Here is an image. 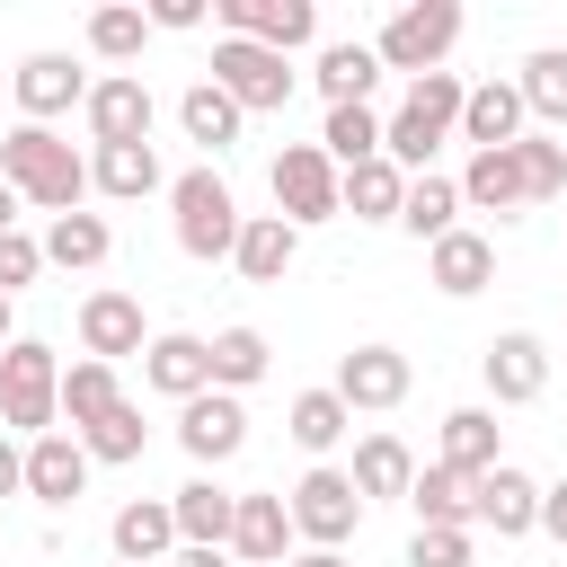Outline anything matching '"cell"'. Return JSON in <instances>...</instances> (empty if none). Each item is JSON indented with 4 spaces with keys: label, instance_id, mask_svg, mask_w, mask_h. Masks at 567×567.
Returning a JSON list of instances; mask_svg holds the SVG:
<instances>
[{
    "label": "cell",
    "instance_id": "5",
    "mask_svg": "<svg viewBox=\"0 0 567 567\" xmlns=\"http://www.w3.org/2000/svg\"><path fill=\"white\" fill-rule=\"evenodd\" d=\"M452 44H461V0H408V9H390V18H381V35H372L381 71H408V80L443 71V62H452Z\"/></svg>",
    "mask_w": 567,
    "mask_h": 567
},
{
    "label": "cell",
    "instance_id": "1",
    "mask_svg": "<svg viewBox=\"0 0 567 567\" xmlns=\"http://www.w3.org/2000/svg\"><path fill=\"white\" fill-rule=\"evenodd\" d=\"M0 177H9V195L18 204H35V213H80V195H89V159L53 133V124H9L0 133Z\"/></svg>",
    "mask_w": 567,
    "mask_h": 567
},
{
    "label": "cell",
    "instance_id": "51",
    "mask_svg": "<svg viewBox=\"0 0 567 567\" xmlns=\"http://www.w3.org/2000/svg\"><path fill=\"white\" fill-rule=\"evenodd\" d=\"M9 346H18V319H9V301H0V354H9Z\"/></svg>",
    "mask_w": 567,
    "mask_h": 567
},
{
    "label": "cell",
    "instance_id": "27",
    "mask_svg": "<svg viewBox=\"0 0 567 567\" xmlns=\"http://www.w3.org/2000/svg\"><path fill=\"white\" fill-rule=\"evenodd\" d=\"M89 186H97V195H115V204H142V195H159V186H168V168H159V151H151V142H115V151H89Z\"/></svg>",
    "mask_w": 567,
    "mask_h": 567
},
{
    "label": "cell",
    "instance_id": "9",
    "mask_svg": "<svg viewBox=\"0 0 567 567\" xmlns=\"http://www.w3.org/2000/svg\"><path fill=\"white\" fill-rule=\"evenodd\" d=\"M80 124H89V142H97V151H115V142H151V124H159V97L142 89V71H106V80H89V97H80Z\"/></svg>",
    "mask_w": 567,
    "mask_h": 567
},
{
    "label": "cell",
    "instance_id": "39",
    "mask_svg": "<svg viewBox=\"0 0 567 567\" xmlns=\"http://www.w3.org/2000/svg\"><path fill=\"white\" fill-rule=\"evenodd\" d=\"M142 44H151V18H142L133 0L89 9V53H97V62H142Z\"/></svg>",
    "mask_w": 567,
    "mask_h": 567
},
{
    "label": "cell",
    "instance_id": "17",
    "mask_svg": "<svg viewBox=\"0 0 567 567\" xmlns=\"http://www.w3.org/2000/svg\"><path fill=\"white\" fill-rule=\"evenodd\" d=\"M301 540H292V514H284V487H248L239 514H230V558L239 567H284Z\"/></svg>",
    "mask_w": 567,
    "mask_h": 567
},
{
    "label": "cell",
    "instance_id": "36",
    "mask_svg": "<svg viewBox=\"0 0 567 567\" xmlns=\"http://www.w3.org/2000/svg\"><path fill=\"white\" fill-rule=\"evenodd\" d=\"M177 124H186V142H204V151L221 159V151L239 142V124H248V115H239V106H230V97H221L213 80H195V89L177 97Z\"/></svg>",
    "mask_w": 567,
    "mask_h": 567
},
{
    "label": "cell",
    "instance_id": "10",
    "mask_svg": "<svg viewBox=\"0 0 567 567\" xmlns=\"http://www.w3.org/2000/svg\"><path fill=\"white\" fill-rule=\"evenodd\" d=\"M470 532H496V540H532L540 532V478L496 461L487 478H470Z\"/></svg>",
    "mask_w": 567,
    "mask_h": 567
},
{
    "label": "cell",
    "instance_id": "41",
    "mask_svg": "<svg viewBox=\"0 0 567 567\" xmlns=\"http://www.w3.org/2000/svg\"><path fill=\"white\" fill-rule=\"evenodd\" d=\"M408 505H416V523H452V532H470V478H461V470H443V461H425V470H416Z\"/></svg>",
    "mask_w": 567,
    "mask_h": 567
},
{
    "label": "cell",
    "instance_id": "33",
    "mask_svg": "<svg viewBox=\"0 0 567 567\" xmlns=\"http://www.w3.org/2000/svg\"><path fill=\"white\" fill-rule=\"evenodd\" d=\"M284 434H292V443H301L310 461H328V452H337V443L354 434V408H346L337 390H301V399L284 408Z\"/></svg>",
    "mask_w": 567,
    "mask_h": 567
},
{
    "label": "cell",
    "instance_id": "22",
    "mask_svg": "<svg viewBox=\"0 0 567 567\" xmlns=\"http://www.w3.org/2000/svg\"><path fill=\"white\" fill-rule=\"evenodd\" d=\"M142 390H159V399H195V390H213V354H204V337H186V328H168V337H151L142 346Z\"/></svg>",
    "mask_w": 567,
    "mask_h": 567
},
{
    "label": "cell",
    "instance_id": "16",
    "mask_svg": "<svg viewBox=\"0 0 567 567\" xmlns=\"http://www.w3.org/2000/svg\"><path fill=\"white\" fill-rule=\"evenodd\" d=\"M142 346H151L142 301L115 292V284H97V292L80 301V354H89V363H124V354H142Z\"/></svg>",
    "mask_w": 567,
    "mask_h": 567
},
{
    "label": "cell",
    "instance_id": "19",
    "mask_svg": "<svg viewBox=\"0 0 567 567\" xmlns=\"http://www.w3.org/2000/svg\"><path fill=\"white\" fill-rule=\"evenodd\" d=\"M523 133H532L523 89H514V80H470V97H461V142H470V151H514Z\"/></svg>",
    "mask_w": 567,
    "mask_h": 567
},
{
    "label": "cell",
    "instance_id": "15",
    "mask_svg": "<svg viewBox=\"0 0 567 567\" xmlns=\"http://www.w3.org/2000/svg\"><path fill=\"white\" fill-rule=\"evenodd\" d=\"M9 89H18V124H53V115H71L89 97V71L71 53H27L9 71Z\"/></svg>",
    "mask_w": 567,
    "mask_h": 567
},
{
    "label": "cell",
    "instance_id": "26",
    "mask_svg": "<svg viewBox=\"0 0 567 567\" xmlns=\"http://www.w3.org/2000/svg\"><path fill=\"white\" fill-rule=\"evenodd\" d=\"M292 257H301V230H292L284 213H248V221H239L230 266H239L248 284H284V275H292Z\"/></svg>",
    "mask_w": 567,
    "mask_h": 567
},
{
    "label": "cell",
    "instance_id": "47",
    "mask_svg": "<svg viewBox=\"0 0 567 567\" xmlns=\"http://www.w3.org/2000/svg\"><path fill=\"white\" fill-rule=\"evenodd\" d=\"M0 496H27V443L0 434Z\"/></svg>",
    "mask_w": 567,
    "mask_h": 567
},
{
    "label": "cell",
    "instance_id": "31",
    "mask_svg": "<svg viewBox=\"0 0 567 567\" xmlns=\"http://www.w3.org/2000/svg\"><path fill=\"white\" fill-rule=\"evenodd\" d=\"M514 89H523V115H532V133H558V124H567V44H540V53H523Z\"/></svg>",
    "mask_w": 567,
    "mask_h": 567
},
{
    "label": "cell",
    "instance_id": "40",
    "mask_svg": "<svg viewBox=\"0 0 567 567\" xmlns=\"http://www.w3.org/2000/svg\"><path fill=\"white\" fill-rule=\"evenodd\" d=\"M142 443H151V425H142V408H133V399H115V408H106V416L80 434V452H89V461H106V470L142 461Z\"/></svg>",
    "mask_w": 567,
    "mask_h": 567
},
{
    "label": "cell",
    "instance_id": "21",
    "mask_svg": "<svg viewBox=\"0 0 567 567\" xmlns=\"http://www.w3.org/2000/svg\"><path fill=\"white\" fill-rule=\"evenodd\" d=\"M106 549H115L124 567H168V558H177V514H168V496H133V505H115Z\"/></svg>",
    "mask_w": 567,
    "mask_h": 567
},
{
    "label": "cell",
    "instance_id": "43",
    "mask_svg": "<svg viewBox=\"0 0 567 567\" xmlns=\"http://www.w3.org/2000/svg\"><path fill=\"white\" fill-rule=\"evenodd\" d=\"M478 558V532H452V523H416L408 540V567H470Z\"/></svg>",
    "mask_w": 567,
    "mask_h": 567
},
{
    "label": "cell",
    "instance_id": "28",
    "mask_svg": "<svg viewBox=\"0 0 567 567\" xmlns=\"http://www.w3.org/2000/svg\"><path fill=\"white\" fill-rule=\"evenodd\" d=\"M443 470H461V478H487L496 461H505V434H496V408H452L443 416V452H434Z\"/></svg>",
    "mask_w": 567,
    "mask_h": 567
},
{
    "label": "cell",
    "instance_id": "24",
    "mask_svg": "<svg viewBox=\"0 0 567 567\" xmlns=\"http://www.w3.org/2000/svg\"><path fill=\"white\" fill-rule=\"evenodd\" d=\"M452 186H461V213H496V221H514V213L532 204V186H523V159H514V151H470V168H461Z\"/></svg>",
    "mask_w": 567,
    "mask_h": 567
},
{
    "label": "cell",
    "instance_id": "13",
    "mask_svg": "<svg viewBox=\"0 0 567 567\" xmlns=\"http://www.w3.org/2000/svg\"><path fill=\"white\" fill-rule=\"evenodd\" d=\"M177 443H186L195 470H221V461L248 452V408H239L230 390H195V399L177 408Z\"/></svg>",
    "mask_w": 567,
    "mask_h": 567
},
{
    "label": "cell",
    "instance_id": "20",
    "mask_svg": "<svg viewBox=\"0 0 567 567\" xmlns=\"http://www.w3.org/2000/svg\"><path fill=\"white\" fill-rule=\"evenodd\" d=\"M425 284H434L443 301H470V292H487V284H496V239H478L470 221H461V230H443V239L425 248Z\"/></svg>",
    "mask_w": 567,
    "mask_h": 567
},
{
    "label": "cell",
    "instance_id": "52",
    "mask_svg": "<svg viewBox=\"0 0 567 567\" xmlns=\"http://www.w3.org/2000/svg\"><path fill=\"white\" fill-rule=\"evenodd\" d=\"M115 567H124V558H115Z\"/></svg>",
    "mask_w": 567,
    "mask_h": 567
},
{
    "label": "cell",
    "instance_id": "42",
    "mask_svg": "<svg viewBox=\"0 0 567 567\" xmlns=\"http://www.w3.org/2000/svg\"><path fill=\"white\" fill-rule=\"evenodd\" d=\"M514 159H523V186H532V204L567 195V142H558V133H523V142H514Z\"/></svg>",
    "mask_w": 567,
    "mask_h": 567
},
{
    "label": "cell",
    "instance_id": "12",
    "mask_svg": "<svg viewBox=\"0 0 567 567\" xmlns=\"http://www.w3.org/2000/svg\"><path fill=\"white\" fill-rule=\"evenodd\" d=\"M328 390H337L354 416H381V408H399V399L416 390V372H408V354H399V346H346Z\"/></svg>",
    "mask_w": 567,
    "mask_h": 567
},
{
    "label": "cell",
    "instance_id": "44",
    "mask_svg": "<svg viewBox=\"0 0 567 567\" xmlns=\"http://www.w3.org/2000/svg\"><path fill=\"white\" fill-rule=\"evenodd\" d=\"M35 275H44V239L35 230H0V301H18Z\"/></svg>",
    "mask_w": 567,
    "mask_h": 567
},
{
    "label": "cell",
    "instance_id": "45",
    "mask_svg": "<svg viewBox=\"0 0 567 567\" xmlns=\"http://www.w3.org/2000/svg\"><path fill=\"white\" fill-rule=\"evenodd\" d=\"M142 18H151V35H195L204 27V0H151Z\"/></svg>",
    "mask_w": 567,
    "mask_h": 567
},
{
    "label": "cell",
    "instance_id": "6",
    "mask_svg": "<svg viewBox=\"0 0 567 567\" xmlns=\"http://www.w3.org/2000/svg\"><path fill=\"white\" fill-rule=\"evenodd\" d=\"M284 514H292V540H301V549H346V540L363 532V496H354V478L328 470V461L292 478Z\"/></svg>",
    "mask_w": 567,
    "mask_h": 567
},
{
    "label": "cell",
    "instance_id": "35",
    "mask_svg": "<svg viewBox=\"0 0 567 567\" xmlns=\"http://www.w3.org/2000/svg\"><path fill=\"white\" fill-rule=\"evenodd\" d=\"M399 230H408V239H425V248H434L443 230H461V186H452V177H434V168H425V177H408V195H399Z\"/></svg>",
    "mask_w": 567,
    "mask_h": 567
},
{
    "label": "cell",
    "instance_id": "3",
    "mask_svg": "<svg viewBox=\"0 0 567 567\" xmlns=\"http://www.w3.org/2000/svg\"><path fill=\"white\" fill-rule=\"evenodd\" d=\"M168 221H177V248L195 257V266H213V257H230L239 248V195H230V177L204 159V168H186V177H168Z\"/></svg>",
    "mask_w": 567,
    "mask_h": 567
},
{
    "label": "cell",
    "instance_id": "2",
    "mask_svg": "<svg viewBox=\"0 0 567 567\" xmlns=\"http://www.w3.org/2000/svg\"><path fill=\"white\" fill-rule=\"evenodd\" d=\"M461 97H470L461 71H425V80H408L399 115H381V159H390L399 177H425L434 151L461 133Z\"/></svg>",
    "mask_w": 567,
    "mask_h": 567
},
{
    "label": "cell",
    "instance_id": "34",
    "mask_svg": "<svg viewBox=\"0 0 567 567\" xmlns=\"http://www.w3.org/2000/svg\"><path fill=\"white\" fill-rule=\"evenodd\" d=\"M399 195H408V177H399L390 159L337 168V213H354V221H399Z\"/></svg>",
    "mask_w": 567,
    "mask_h": 567
},
{
    "label": "cell",
    "instance_id": "50",
    "mask_svg": "<svg viewBox=\"0 0 567 567\" xmlns=\"http://www.w3.org/2000/svg\"><path fill=\"white\" fill-rule=\"evenodd\" d=\"M0 230H18V195H9V177H0Z\"/></svg>",
    "mask_w": 567,
    "mask_h": 567
},
{
    "label": "cell",
    "instance_id": "48",
    "mask_svg": "<svg viewBox=\"0 0 567 567\" xmlns=\"http://www.w3.org/2000/svg\"><path fill=\"white\" fill-rule=\"evenodd\" d=\"M168 567H239V558H230V549H177Z\"/></svg>",
    "mask_w": 567,
    "mask_h": 567
},
{
    "label": "cell",
    "instance_id": "38",
    "mask_svg": "<svg viewBox=\"0 0 567 567\" xmlns=\"http://www.w3.org/2000/svg\"><path fill=\"white\" fill-rule=\"evenodd\" d=\"M319 151H328V168H363V159H381V115H372V106H328Z\"/></svg>",
    "mask_w": 567,
    "mask_h": 567
},
{
    "label": "cell",
    "instance_id": "4",
    "mask_svg": "<svg viewBox=\"0 0 567 567\" xmlns=\"http://www.w3.org/2000/svg\"><path fill=\"white\" fill-rule=\"evenodd\" d=\"M0 425L27 434V443L62 425V354H53L44 337H18V346L0 354Z\"/></svg>",
    "mask_w": 567,
    "mask_h": 567
},
{
    "label": "cell",
    "instance_id": "25",
    "mask_svg": "<svg viewBox=\"0 0 567 567\" xmlns=\"http://www.w3.org/2000/svg\"><path fill=\"white\" fill-rule=\"evenodd\" d=\"M346 478H354L363 505H408V487H416V452H408L399 434H363L354 461H346Z\"/></svg>",
    "mask_w": 567,
    "mask_h": 567
},
{
    "label": "cell",
    "instance_id": "23",
    "mask_svg": "<svg viewBox=\"0 0 567 567\" xmlns=\"http://www.w3.org/2000/svg\"><path fill=\"white\" fill-rule=\"evenodd\" d=\"M168 514H177V549H230V514H239V496H230L213 470H195V478L168 496Z\"/></svg>",
    "mask_w": 567,
    "mask_h": 567
},
{
    "label": "cell",
    "instance_id": "11",
    "mask_svg": "<svg viewBox=\"0 0 567 567\" xmlns=\"http://www.w3.org/2000/svg\"><path fill=\"white\" fill-rule=\"evenodd\" d=\"M213 18H221V35L266 44V53H284V62H292V53L319 35V0H221Z\"/></svg>",
    "mask_w": 567,
    "mask_h": 567
},
{
    "label": "cell",
    "instance_id": "18",
    "mask_svg": "<svg viewBox=\"0 0 567 567\" xmlns=\"http://www.w3.org/2000/svg\"><path fill=\"white\" fill-rule=\"evenodd\" d=\"M89 470H97V461H89V452H80V434H62V425L27 443V496H35V505H53V514L89 496Z\"/></svg>",
    "mask_w": 567,
    "mask_h": 567
},
{
    "label": "cell",
    "instance_id": "46",
    "mask_svg": "<svg viewBox=\"0 0 567 567\" xmlns=\"http://www.w3.org/2000/svg\"><path fill=\"white\" fill-rule=\"evenodd\" d=\"M540 532L567 549V478H549V487H540Z\"/></svg>",
    "mask_w": 567,
    "mask_h": 567
},
{
    "label": "cell",
    "instance_id": "49",
    "mask_svg": "<svg viewBox=\"0 0 567 567\" xmlns=\"http://www.w3.org/2000/svg\"><path fill=\"white\" fill-rule=\"evenodd\" d=\"M284 567H346V549H292Z\"/></svg>",
    "mask_w": 567,
    "mask_h": 567
},
{
    "label": "cell",
    "instance_id": "7",
    "mask_svg": "<svg viewBox=\"0 0 567 567\" xmlns=\"http://www.w3.org/2000/svg\"><path fill=\"white\" fill-rule=\"evenodd\" d=\"M292 62L284 53H266V44H239V35H213V89L239 106V115H275L284 97H292Z\"/></svg>",
    "mask_w": 567,
    "mask_h": 567
},
{
    "label": "cell",
    "instance_id": "37",
    "mask_svg": "<svg viewBox=\"0 0 567 567\" xmlns=\"http://www.w3.org/2000/svg\"><path fill=\"white\" fill-rule=\"evenodd\" d=\"M115 399H124L115 363H89V354H80V363H62V416H71V434H89Z\"/></svg>",
    "mask_w": 567,
    "mask_h": 567
},
{
    "label": "cell",
    "instance_id": "8",
    "mask_svg": "<svg viewBox=\"0 0 567 567\" xmlns=\"http://www.w3.org/2000/svg\"><path fill=\"white\" fill-rule=\"evenodd\" d=\"M266 177H275V213H284L292 230L337 221V168H328V151H319V142H284Z\"/></svg>",
    "mask_w": 567,
    "mask_h": 567
},
{
    "label": "cell",
    "instance_id": "14",
    "mask_svg": "<svg viewBox=\"0 0 567 567\" xmlns=\"http://www.w3.org/2000/svg\"><path fill=\"white\" fill-rule=\"evenodd\" d=\"M478 372H487V399H496V408H532V399L549 390V346H540L532 328H505V337H487Z\"/></svg>",
    "mask_w": 567,
    "mask_h": 567
},
{
    "label": "cell",
    "instance_id": "32",
    "mask_svg": "<svg viewBox=\"0 0 567 567\" xmlns=\"http://www.w3.org/2000/svg\"><path fill=\"white\" fill-rule=\"evenodd\" d=\"M106 248H115L106 213H62V221H44V266H62V275H97Z\"/></svg>",
    "mask_w": 567,
    "mask_h": 567
},
{
    "label": "cell",
    "instance_id": "29",
    "mask_svg": "<svg viewBox=\"0 0 567 567\" xmlns=\"http://www.w3.org/2000/svg\"><path fill=\"white\" fill-rule=\"evenodd\" d=\"M310 80H319L328 106H372V89H381V53H372V44H319Z\"/></svg>",
    "mask_w": 567,
    "mask_h": 567
},
{
    "label": "cell",
    "instance_id": "30",
    "mask_svg": "<svg viewBox=\"0 0 567 567\" xmlns=\"http://www.w3.org/2000/svg\"><path fill=\"white\" fill-rule=\"evenodd\" d=\"M204 354H213V390H230V399L275 372V346H266V328H248V319L221 328V337H204Z\"/></svg>",
    "mask_w": 567,
    "mask_h": 567
}]
</instances>
